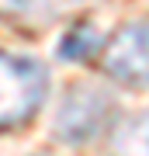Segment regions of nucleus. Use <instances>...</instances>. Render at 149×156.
<instances>
[{"mask_svg": "<svg viewBox=\"0 0 149 156\" xmlns=\"http://www.w3.org/2000/svg\"><path fill=\"white\" fill-rule=\"evenodd\" d=\"M101 66L125 87H149V21L125 24L101 52Z\"/></svg>", "mask_w": 149, "mask_h": 156, "instance_id": "3", "label": "nucleus"}, {"mask_svg": "<svg viewBox=\"0 0 149 156\" xmlns=\"http://www.w3.org/2000/svg\"><path fill=\"white\" fill-rule=\"evenodd\" d=\"M111 156H149V111L125 118L111 135Z\"/></svg>", "mask_w": 149, "mask_h": 156, "instance_id": "4", "label": "nucleus"}, {"mask_svg": "<svg viewBox=\"0 0 149 156\" xmlns=\"http://www.w3.org/2000/svg\"><path fill=\"white\" fill-rule=\"evenodd\" d=\"M52 7H80V4H87V0H49Z\"/></svg>", "mask_w": 149, "mask_h": 156, "instance_id": "7", "label": "nucleus"}, {"mask_svg": "<svg viewBox=\"0 0 149 156\" xmlns=\"http://www.w3.org/2000/svg\"><path fill=\"white\" fill-rule=\"evenodd\" d=\"M97 49H101V35L90 21H73L66 35L59 38V59H66V62H83Z\"/></svg>", "mask_w": 149, "mask_h": 156, "instance_id": "5", "label": "nucleus"}, {"mask_svg": "<svg viewBox=\"0 0 149 156\" xmlns=\"http://www.w3.org/2000/svg\"><path fill=\"white\" fill-rule=\"evenodd\" d=\"M111 97L97 87H73L62 97V108L55 115V139L66 146H87L94 142L111 122Z\"/></svg>", "mask_w": 149, "mask_h": 156, "instance_id": "2", "label": "nucleus"}, {"mask_svg": "<svg viewBox=\"0 0 149 156\" xmlns=\"http://www.w3.org/2000/svg\"><path fill=\"white\" fill-rule=\"evenodd\" d=\"M35 0H0V17H21L31 11Z\"/></svg>", "mask_w": 149, "mask_h": 156, "instance_id": "6", "label": "nucleus"}, {"mask_svg": "<svg viewBox=\"0 0 149 156\" xmlns=\"http://www.w3.org/2000/svg\"><path fill=\"white\" fill-rule=\"evenodd\" d=\"M49 94V73L38 59L0 49V128L24 125Z\"/></svg>", "mask_w": 149, "mask_h": 156, "instance_id": "1", "label": "nucleus"}]
</instances>
